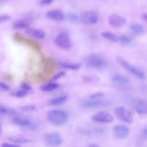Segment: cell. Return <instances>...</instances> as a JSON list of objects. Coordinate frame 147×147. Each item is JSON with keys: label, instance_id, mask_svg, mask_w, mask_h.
Returning <instances> with one entry per match:
<instances>
[{"label": "cell", "instance_id": "f546056e", "mask_svg": "<svg viewBox=\"0 0 147 147\" xmlns=\"http://www.w3.org/2000/svg\"><path fill=\"white\" fill-rule=\"evenodd\" d=\"M53 0H40L39 1V3L41 4V5H47L51 4Z\"/></svg>", "mask_w": 147, "mask_h": 147}, {"label": "cell", "instance_id": "4316f807", "mask_svg": "<svg viewBox=\"0 0 147 147\" xmlns=\"http://www.w3.org/2000/svg\"><path fill=\"white\" fill-rule=\"evenodd\" d=\"M28 92V91L22 88L21 90L16 91L14 95L17 97H22L24 95H25Z\"/></svg>", "mask_w": 147, "mask_h": 147}, {"label": "cell", "instance_id": "ba28073f", "mask_svg": "<svg viewBox=\"0 0 147 147\" xmlns=\"http://www.w3.org/2000/svg\"><path fill=\"white\" fill-rule=\"evenodd\" d=\"M44 141L48 145L56 146L61 145L63 142V138L59 133L54 132L47 134L44 138Z\"/></svg>", "mask_w": 147, "mask_h": 147}, {"label": "cell", "instance_id": "83f0119b", "mask_svg": "<svg viewBox=\"0 0 147 147\" xmlns=\"http://www.w3.org/2000/svg\"><path fill=\"white\" fill-rule=\"evenodd\" d=\"M64 75H65V72H64V71L59 72L57 74H56L55 75H54V76L52 78V80H56L62 78L63 76H64Z\"/></svg>", "mask_w": 147, "mask_h": 147}, {"label": "cell", "instance_id": "cb8c5ba5", "mask_svg": "<svg viewBox=\"0 0 147 147\" xmlns=\"http://www.w3.org/2000/svg\"><path fill=\"white\" fill-rule=\"evenodd\" d=\"M118 41L123 45H129L131 42V38L126 35H121L119 36Z\"/></svg>", "mask_w": 147, "mask_h": 147}, {"label": "cell", "instance_id": "ffe728a7", "mask_svg": "<svg viewBox=\"0 0 147 147\" xmlns=\"http://www.w3.org/2000/svg\"><path fill=\"white\" fill-rule=\"evenodd\" d=\"M130 30L133 34L135 35H139L144 32V28L141 24L135 23L130 25Z\"/></svg>", "mask_w": 147, "mask_h": 147}, {"label": "cell", "instance_id": "7a4b0ae2", "mask_svg": "<svg viewBox=\"0 0 147 147\" xmlns=\"http://www.w3.org/2000/svg\"><path fill=\"white\" fill-rule=\"evenodd\" d=\"M116 59L117 62L122 67H123L125 69L127 70L129 72L131 73V74L133 75L134 76L141 79L145 78L146 77L145 73L141 69L131 65V64H130L129 62H128L127 60H126L125 59H124L123 57L121 56L117 57Z\"/></svg>", "mask_w": 147, "mask_h": 147}, {"label": "cell", "instance_id": "5bb4252c", "mask_svg": "<svg viewBox=\"0 0 147 147\" xmlns=\"http://www.w3.org/2000/svg\"><path fill=\"white\" fill-rule=\"evenodd\" d=\"M46 17L51 20L55 21H62L64 19V14L61 11L57 9L48 11L46 14Z\"/></svg>", "mask_w": 147, "mask_h": 147}, {"label": "cell", "instance_id": "ac0fdd59", "mask_svg": "<svg viewBox=\"0 0 147 147\" xmlns=\"http://www.w3.org/2000/svg\"><path fill=\"white\" fill-rule=\"evenodd\" d=\"M30 25V21L26 19H21L16 21L13 25L16 29H24L28 28Z\"/></svg>", "mask_w": 147, "mask_h": 147}, {"label": "cell", "instance_id": "d6a6232c", "mask_svg": "<svg viewBox=\"0 0 147 147\" xmlns=\"http://www.w3.org/2000/svg\"><path fill=\"white\" fill-rule=\"evenodd\" d=\"M77 16L75 14H73V13H71V14H68V18L70 21H75L77 20Z\"/></svg>", "mask_w": 147, "mask_h": 147}, {"label": "cell", "instance_id": "d6986e66", "mask_svg": "<svg viewBox=\"0 0 147 147\" xmlns=\"http://www.w3.org/2000/svg\"><path fill=\"white\" fill-rule=\"evenodd\" d=\"M67 98H68V96L65 95H61V96H59L58 97L52 99L49 102V104L51 105H53V106L60 105H62L64 103H65L66 102V100H67Z\"/></svg>", "mask_w": 147, "mask_h": 147}, {"label": "cell", "instance_id": "e575fe53", "mask_svg": "<svg viewBox=\"0 0 147 147\" xmlns=\"http://www.w3.org/2000/svg\"><path fill=\"white\" fill-rule=\"evenodd\" d=\"M142 133H143L144 135H145V136H147V127L144 129V130H142Z\"/></svg>", "mask_w": 147, "mask_h": 147}, {"label": "cell", "instance_id": "1f68e13d", "mask_svg": "<svg viewBox=\"0 0 147 147\" xmlns=\"http://www.w3.org/2000/svg\"><path fill=\"white\" fill-rule=\"evenodd\" d=\"M8 112V110L2 105L0 103V113L1 114H6Z\"/></svg>", "mask_w": 147, "mask_h": 147}, {"label": "cell", "instance_id": "836d02e7", "mask_svg": "<svg viewBox=\"0 0 147 147\" xmlns=\"http://www.w3.org/2000/svg\"><path fill=\"white\" fill-rule=\"evenodd\" d=\"M2 146H12V147H14V146H18L19 145H16V144H8V143H4L3 144L1 145Z\"/></svg>", "mask_w": 147, "mask_h": 147}, {"label": "cell", "instance_id": "603a6c76", "mask_svg": "<svg viewBox=\"0 0 147 147\" xmlns=\"http://www.w3.org/2000/svg\"><path fill=\"white\" fill-rule=\"evenodd\" d=\"M9 140L15 144H25L29 141L28 139L21 136H11L9 137Z\"/></svg>", "mask_w": 147, "mask_h": 147}, {"label": "cell", "instance_id": "d590c367", "mask_svg": "<svg viewBox=\"0 0 147 147\" xmlns=\"http://www.w3.org/2000/svg\"><path fill=\"white\" fill-rule=\"evenodd\" d=\"M143 17H144V19H145V20H146L147 21V13L144 14L143 15Z\"/></svg>", "mask_w": 147, "mask_h": 147}, {"label": "cell", "instance_id": "8fae6325", "mask_svg": "<svg viewBox=\"0 0 147 147\" xmlns=\"http://www.w3.org/2000/svg\"><path fill=\"white\" fill-rule=\"evenodd\" d=\"M126 21V20L124 17L117 14H112L108 18L109 24L114 28H119L123 26Z\"/></svg>", "mask_w": 147, "mask_h": 147}, {"label": "cell", "instance_id": "484cf974", "mask_svg": "<svg viewBox=\"0 0 147 147\" xmlns=\"http://www.w3.org/2000/svg\"><path fill=\"white\" fill-rule=\"evenodd\" d=\"M104 94L102 92H96L90 95V99H100L103 96Z\"/></svg>", "mask_w": 147, "mask_h": 147}, {"label": "cell", "instance_id": "9c48e42d", "mask_svg": "<svg viewBox=\"0 0 147 147\" xmlns=\"http://www.w3.org/2000/svg\"><path fill=\"white\" fill-rule=\"evenodd\" d=\"M114 136L119 139H124L126 138L130 133L129 127L124 125H117L113 128Z\"/></svg>", "mask_w": 147, "mask_h": 147}, {"label": "cell", "instance_id": "4fadbf2b", "mask_svg": "<svg viewBox=\"0 0 147 147\" xmlns=\"http://www.w3.org/2000/svg\"><path fill=\"white\" fill-rule=\"evenodd\" d=\"M135 110L139 114H147V100L144 99L137 100L135 104Z\"/></svg>", "mask_w": 147, "mask_h": 147}, {"label": "cell", "instance_id": "7c38bea8", "mask_svg": "<svg viewBox=\"0 0 147 147\" xmlns=\"http://www.w3.org/2000/svg\"><path fill=\"white\" fill-rule=\"evenodd\" d=\"M111 79L113 83L118 85H126L130 83V79L125 75L120 73L113 75Z\"/></svg>", "mask_w": 147, "mask_h": 147}, {"label": "cell", "instance_id": "52a82bcc", "mask_svg": "<svg viewBox=\"0 0 147 147\" xmlns=\"http://www.w3.org/2000/svg\"><path fill=\"white\" fill-rule=\"evenodd\" d=\"M92 121L102 123H111L113 121V117L111 114L107 111H101L97 112L92 116Z\"/></svg>", "mask_w": 147, "mask_h": 147}, {"label": "cell", "instance_id": "5b68a950", "mask_svg": "<svg viewBox=\"0 0 147 147\" xmlns=\"http://www.w3.org/2000/svg\"><path fill=\"white\" fill-rule=\"evenodd\" d=\"M109 101L102 100L100 99H91L83 101L81 103V106L86 109H95L100 107L107 106L109 105Z\"/></svg>", "mask_w": 147, "mask_h": 147}, {"label": "cell", "instance_id": "3957f363", "mask_svg": "<svg viewBox=\"0 0 147 147\" xmlns=\"http://www.w3.org/2000/svg\"><path fill=\"white\" fill-rule=\"evenodd\" d=\"M86 64L92 68H102L107 65L106 60L101 56L91 53L88 55L86 59Z\"/></svg>", "mask_w": 147, "mask_h": 147}, {"label": "cell", "instance_id": "30bf717a", "mask_svg": "<svg viewBox=\"0 0 147 147\" xmlns=\"http://www.w3.org/2000/svg\"><path fill=\"white\" fill-rule=\"evenodd\" d=\"M80 20L84 24L92 25L98 22V16L95 12L93 11H88L82 16Z\"/></svg>", "mask_w": 147, "mask_h": 147}, {"label": "cell", "instance_id": "7402d4cb", "mask_svg": "<svg viewBox=\"0 0 147 147\" xmlns=\"http://www.w3.org/2000/svg\"><path fill=\"white\" fill-rule=\"evenodd\" d=\"M59 85L55 82H49L47 84H44L41 87V90L45 92H49L53 91L59 87Z\"/></svg>", "mask_w": 147, "mask_h": 147}, {"label": "cell", "instance_id": "74e56055", "mask_svg": "<svg viewBox=\"0 0 147 147\" xmlns=\"http://www.w3.org/2000/svg\"><path fill=\"white\" fill-rule=\"evenodd\" d=\"M5 0H0V3L1 2H3Z\"/></svg>", "mask_w": 147, "mask_h": 147}, {"label": "cell", "instance_id": "2e32d148", "mask_svg": "<svg viewBox=\"0 0 147 147\" xmlns=\"http://www.w3.org/2000/svg\"><path fill=\"white\" fill-rule=\"evenodd\" d=\"M26 32L29 35L38 39H42L45 37L44 32L40 29L34 28H27Z\"/></svg>", "mask_w": 147, "mask_h": 147}, {"label": "cell", "instance_id": "8992f818", "mask_svg": "<svg viewBox=\"0 0 147 147\" xmlns=\"http://www.w3.org/2000/svg\"><path fill=\"white\" fill-rule=\"evenodd\" d=\"M56 44L64 49H68L72 46V42L69 36L64 33L59 34L55 39Z\"/></svg>", "mask_w": 147, "mask_h": 147}, {"label": "cell", "instance_id": "6da1fadb", "mask_svg": "<svg viewBox=\"0 0 147 147\" xmlns=\"http://www.w3.org/2000/svg\"><path fill=\"white\" fill-rule=\"evenodd\" d=\"M47 118L51 123L55 126H60L64 124L68 120L67 113L62 110H52L48 112Z\"/></svg>", "mask_w": 147, "mask_h": 147}, {"label": "cell", "instance_id": "f35d334b", "mask_svg": "<svg viewBox=\"0 0 147 147\" xmlns=\"http://www.w3.org/2000/svg\"><path fill=\"white\" fill-rule=\"evenodd\" d=\"M0 129H1V128H0Z\"/></svg>", "mask_w": 147, "mask_h": 147}, {"label": "cell", "instance_id": "44dd1931", "mask_svg": "<svg viewBox=\"0 0 147 147\" xmlns=\"http://www.w3.org/2000/svg\"><path fill=\"white\" fill-rule=\"evenodd\" d=\"M101 34L103 38L111 42H115L118 41V37H117L114 33L110 32H103Z\"/></svg>", "mask_w": 147, "mask_h": 147}, {"label": "cell", "instance_id": "277c9868", "mask_svg": "<svg viewBox=\"0 0 147 147\" xmlns=\"http://www.w3.org/2000/svg\"><path fill=\"white\" fill-rule=\"evenodd\" d=\"M114 113L120 121L127 123H132L133 117L128 109L123 106H119L114 109Z\"/></svg>", "mask_w": 147, "mask_h": 147}, {"label": "cell", "instance_id": "8d00e7d4", "mask_svg": "<svg viewBox=\"0 0 147 147\" xmlns=\"http://www.w3.org/2000/svg\"><path fill=\"white\" fill-rule=\"evenodd\" d=\"M99 145H96V144H91V145H89V146H92V147H94V146H98Z\"/></svg>", "mask_w": 147, "mask_h": 147}, {"label": "cell", "instance_id": "4dcf8cb0", "mask_svg": "<svg viewBox=\"0 0 147 147\" xmlns=\"http://www.w3.org/2000/svg\"><path fill=\"white\" fill-rule=\"evenodd\" d=\"M34 109L35 107L33 105H27L22 107V109H24L25 111H31L34 110Z\"/></svg>", "mask_w": 147, "mask_h": 147}, {"label": "cell", "instance_id": "e0dca14e", "mask_svg": "<svg viewBox=\"0 0 147 147\" xmlns=\"http://www.w3.org/2000/svg\"><path fill=\"white\" fill-rule=\"evenodd\" d=\"M59 65L63 68L72 71L78 70L81 67V64L80 63L71 62H60Z\"/></svg>", "mask_w": 147, "mask_h": 147}, {"label": "cell", "instance_id": "f1b7e54d", "mask_svg": "<svg viewBox=\"0 0 147 147\" xmlns=\"http://www.w3.org/2000/svg\"><path fill=\"white\" fill-rule=\"evenodd\" d=\"M10 19V17L7 15H1L0 16V24L5 21H7Z\"/></svg>", "mask_w": 147, "mask_h": 147}, {"label": "cell", "instance_id": "d4e9b609", "mask_svg": "<svg viewBox=\"0 0 147 147\" xmlns=\"http://www.w3.org/2000/svg\"><path fill=\"white\" fill-rule=\"evenodd\" d=\"M99 78L96 76H93V75H87V76H84L83 77V79L88 82H96L98 80Z\"/></svg>", "mask_w": 147, "mask_h": 147}, {"label": "cell", "instance_id": "9a60e30c", "mask_svg": "<svg viewBox=\"0 0 147 147\" xmlns=\"http://www.w3.org/2000/svg\"><path fill=\"white\" fill-rule=\"evenodd\" d=\"M13 122L17 125L24 127H32L34 125L29 119L22 117H14L13 118Z\"/></svg>", "mask_w": 147, "mask_h": 147}]
</instances>
